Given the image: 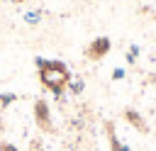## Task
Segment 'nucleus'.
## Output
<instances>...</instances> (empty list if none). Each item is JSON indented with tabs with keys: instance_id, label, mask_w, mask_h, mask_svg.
<instances>
[{
	"instance_id": "9b49d317",
	"label": "nucleus",
	"mask_w": 156,
	"mask_h": 151,
	"mask_svg": "<svg viewBox=\"0 0 156 151\" xmlns=\"http://www.w3.org/2000/svg\"><path fill=\"white\" fill-rule=\"evenodd\" d=\"M117 151H129V146H124V144H119V149Z\"/></svg>"
},
{
	"instance_id": "f8f14e48",
	"label": "nucleus",
	"mask_w": 156,
	"mask_h": 151,
	"mask_svg": "<svg viewBox=\"0 0 156 151\" xmlns=\"http://www.w3.org/2000/svg\"><path fill=\"white\" fill-rule=\"evenodd\" d=\"M15 2H24V0H15Z\"/></svg>"
},
{
	"instance_id": "6e6552de",
	"label": "nucleus",
	"mask_w": 156,
	"mask_h": 151,
	"mask_svg": "<svg viewBox=\"0 0 156 151\" xmlns=\"http://www.w3.org/2000/svg\"><path fill=\"white\" fill-rule=\"evenodd\" d=\"M122 78H124V71L122 68H115L112 71V80H122Z\"/></svg>"
},
{
	"instance_id": "9d476101",
	"label": "nucleus",
	"mask_w": 156,
	"mask_h": 151,
	"mask_svg": "<svg viewBox=\"0 0 156 151\" xmlns=\"http://www.w3.org/2000/svg\"><path fill=\"white\" fill-rule=\"evenodd\" d=\"M39 17H41V15H39V12H29V15H27V22H37V19H39Z\"/></svg>"
},
{
	"instance_id": "ddd939ff",
	"label": "nucleus",
	"mask_w": 156,
	"mask_h": 151,
	"mask_svg": "<svg viewBox=\"0 0 156 151\" xmlns=\"http://www.w3.org/2000/svg\"><path fill=\"white\" fill-rule=\"evenodd\" d=\"M39 151H44V149H39Z\"/></svg>"
},
{
	"instance_id": "39448f33",
	"label": "nucleus",
	"mask_w": 156,
	"mask_h": 151,
	"mask_svg": "<svg viewBox=\"0 0 156 151\" xmlns=\"http://www.w3.org/2000/svg\"><path fill=\"white\" fill-rule=\"evenodd\" d=\"M68 90H71L73 95H80V93L85 90V83H83V78H71V80H68Z\"/></svg>"
},
{
	"instance_id": "0eeeda50",
	"label": "nucleus",
	"mask_w": 156,
	"mask_h": 151,
	"mask_svg": "<svg viewBox=\"0 0 156 151\" xmlns=\"http://www.w3.org/2000/svg\"><path fill=\"white\" fill-rule=\"evenodd\" d=\"M0 151H20V146H15L12 141H0Z\"/></svg>"
},
{
	"instance_id": "1a4fd4ad",
	"label": "nucleus",
	"mask_w": 156,
	"mask_h": 151,
	"mask_svg": "<svg viewBox=\"0 0 156 151\" xmlns=\"http://www.w3.org/2000/svg\"><path fill=\"white\" fill-rule=\"evenodd\" d=\"M34 63H37V71H39V68H44V66H46V58L37 56V58H34Z\"/></svg>"
},
{
	"instance_id": "7ed1b4c3",
	"label": "nucleus",
	"mask_w": 156,
	"mask_h": 151,
	"mask_svg": "<svg viewBox=\"0 0 156 151\" xmlns=\"http://www.w3.org/2000/svg\"><path fill=\"white\" fill-rule=\"evenodd\" d=\"M112 51V41H110V37H95V39H90L88 44H85V58L88 61H93V63H98V61H102L107 54Z\"/></svg>"
},
{
	"instance_id": "f03ea898",
	"label": "nucleus",
	"mask_w": 156,
	"mask_h": 151,
	"mask_svg": "<svg viewBox=\"0 0 156 151\" xmlns=\"http://www.w3.org/2000/svg\"><path fill=\"white\" fill-rule=\"evenodd\" d=\"M32 114H34V124H37V129L39 132H44V134H54V119H51V107H49V102L46 100H34V105H32Z\"/></svg>"
},
{
	"instance_id": "20e7f679",
	"label": "nucleus",
	"mask_w": 156,
	"mask_h": 151,
	"mask_svg": "<svg viewBox=\"0 0 156 151\" xmlns=\"http://www.w3.org/2000/svg\"><path fill=\"white\" fill-rule=\"evenodd\" d=\"M122 119H124L127 124H132L136 132H141V134H149V124L144 122V117H141V112H139V110H134V107H124V112H122Z\"/></svg>"
},
{
	"instance_id": "f257e3e1",
	"label": "nucleus",
	"mask_w": 156,
	"mask_h": 151,
	"mask_svg": "<svg viewBox=\"0 0 156 151\" xmlns=\"http://www.w3.org/2000/svg\"><path fill=\"white\" fill-rule=\"evenodd\" d=\"M71 78L73 76H71V71L63 61H46V66L39 68V80L54 97H63V93L68 90Z\"/></svg>"
},
{
	"instance_id": "423d86ee",
	"label": "nucleus",
	"mask_w": 156,
	"mask_h": 151,
	"mask_svg": "<svg viewBox=\"0 0 156 151\" xmlns=\"http://www.w3.org/2000/svg\"><path fill=\"white\" fill-rule=\"evenodd\" d=\"M15 93H0V107H7L10 102H15Z\"/></svg>"
}]
</instances>
